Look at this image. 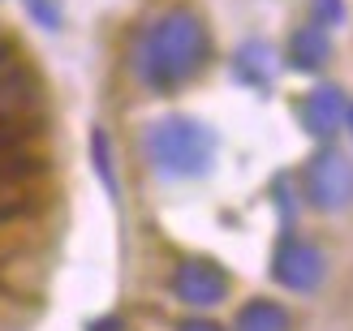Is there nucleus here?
Instances as JSON below:
<instances>
[{"label":"nucleus","instance_id":"f257e3e1","mask_svg":"<svg viewBox=\"0 0 353 331\" xmlns=\"http://www.w3.org/2000/svg\"><path fill=\"white\" fill-rule=\"evenodd\" d=\"M207 26L199 13L190 9H168L138 34L134 43V74L147 86H176L199 74V65L207 61Z\"/></svg>","mask_w":353,"mask_h":331},{"label":"nucleus","instance_id":"f03ea898","mask_svg":"<svg viewBox=\"0 0 353 331\" xmlns=\"http://www.w3.org/2000/svg\"><path fill=\"white\" fill-rule=\"evenodd\" d=\"M211 155H216V142L207 125L190 116H164L147 129V160L164 177H194L211 164Z\"/></svg>","mask_w":353,"mask_h":331},{"label":"nucleus","instance_id":"7ed1b4c3","mask_svg":"<svg viewBox=\"0 0 353 331\" xmlns=\"http://www.w3.org/2000/svg\"><path fill=\"white\" fill-rule=\"evenodd\" d=\"M306 194L319 211H341L353 202V164L341 151H319L306 168Z\"/></svg>","mask_w":353,"mask_h":331},{"label":"nucleus","instance_id":"20e7f679","mask_svg":"<svg viewBox=\"0 0 353 331\" xmlns=\"http://www.w3.org/2000/svg\"><path fill=\"white\" fill-rule=\"evenodd\" d=\"M323 254L310 246V241H302V237H285L276 246V258H272V275L285 288H293V292H314L323 284Z\"/></svg>","mask_w":353,"mask_h":331},{"label":"nucleus","instance_id":"39448f33","mask_svg":"<svg viewBox=\"0 0 353 331\" xmlns=\"http://www.w3.org/2000/svg\"><path fill=\"white\" fill-rule=\"evenodd\" d=\"M172 292L185 306H216V301L228 297V275H224L220 263H211V258H185L172 275Z\"/></svg>","mask_w":353,"mask_h":331},{"label":"nucleus","instance_id":"423d86ee","mask_svg":"<svg viewBox=\"0 0 353 331\" xmlns=\"http://www.w3.org/2000/svg\"><path fill=\"white\" fill-rule=\"evenodd\" d=\"M345 112H349V103L336 86H314V91L297 103V120H302L306 134H314V138H332L345 125Z\"/></svg>","mask_w":353,"mask_h":331},{"label":"nucleus","instance_id":"0eeeda50","mask_svg":"<svg viewBox=\"0 0 353 331\" xmlns=\"http://www.w3.org/2000/svg\"><path fill=\"white\" fill-rule=\"evenodd\" d=\"M327 52H332V43H327V30L323 26H297L293 30V43H289V61L297 65V69H319L323 61H327Z\"/></svg>","mask_w":353,"mask_h":331},{"label":"nucleus","instance_id":"6e6552de","mask_svg":"<svg viewBox=\"0 0 353 331\" xmlns=\"http://www.w3.org/2000/svg\"><path fill=\"white\" fill-rule=\"evenodd\" d=\"M237 331H289V310L280 301H250L237 314Z\"/></svg>","mask_w":353,"mask_h":331},{"label":"nucleus","instance_id":"1a4fd4ad","mask_svg":"<svg viewBox=\"0 0 353 331\" xmlns=\"http://www.w3.org/2000/svg\"><path fill=\"white\" fill-rule=\"evenodd\" d=\"M237 74L245 82H254V86H268L272 82V52L263 43H245L237 52Z\"/></svg>","mask_w":353,"mask_h":331},{"label":"nucleus","instance_id":"9d476101","mask_svg":"<svg viewBox=\"0 0 353 331\" xmlns=\"http://www.w3.org/2000/svg\"><path fill=\"white\" fill-rule=\"evenodd\" d=\"M341 13H345V5H341V0H314V17H319L314 26H323V22H336Z\"/></svg>","mask_w":353,"mask_h":331},{"label":"nucleus","instance_id":"9b49d317","mask_svg":"<svg viewBox=\"0 0 353 331\" xmlns=\"http://www.w3.org/2000/svg\"><path fill=\"white\" fill-rule=\"evenodd\" d=\"M176 331H220L216 323H207V319H190V323H181Z\"/></svg>","mask_w":353,"mask_h":331},{"label":"nucleus","instance_id":"f8f14e48","mask_svg":"<svg viewBox=\"0 0 353 331\" xmlns=\"http://www.w3.org/2000/svg\"><path fill=\"white\" fill-rule=\"evenodd\" d=\"M91 331H125V323H117V319H99Z\"/></svg>","mask_w":353,"mask_h":331},{"label":"nucleus","instance_id":"ddd939ff","mask_svg":"<svg viewBox=\"0 0 353 331\" xmlns=\"http://www.w3.org/2000/svg\"><path fill=\"white\" fill-rule=\"evenodd\" d=\"M345 120H349V129H353V108H349V112H345Z\"/></svg>","mask_w":353,"mask_h":331},{"label":"nucleus","instance_id":"4468645a","mask_svg":"<svg viewBox=\"0 0 353 331\" xmlns=\"http://www.w3.org/2000/svg\"><path fill=\"white\" fill-rule=\"evenodd\" d=\"M0 47H5V43H0Z\"/></svg>","mask_w":353,"mask_h":331}]
</instances>
